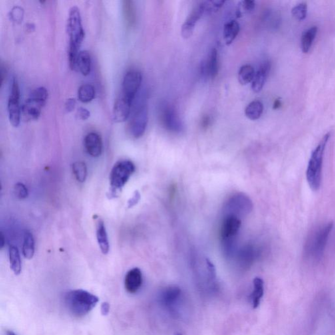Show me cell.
<instances>
[{
    "label": "cell",
    "mask_w": 335,
    "mask_h": 335,
    "mask_svg": "<svg viewBox=\"0 0 335 335\" xmlns=\"http://www.w3.org/2000/svg\"><path fill=\"white\" fill-rule=\"evenodd\" d=\"M35 241L31 231H26L24 234L23 253L26 259H31L34 255Z\"/></svg>",
    "instance_id": "23"
},
{
    "label": "cell",
    "mask_w": 335,
    "mask_h": 335,
    "mask_svg": "<svg viewBox=\"0 0 335 335\" xmlns=\"http://www.w3.org/2000/svg\"><path fill=\"white\" fill-rule=\"evenodd\" d=\"M243 9L246 12H251L254 10L255 7V2L254 1H251V0H246V1H242Z\"/></svg>",
    "instance_id": "37"
},
{
    "label": "cell",
    "mask_w": 335,
    "mask_h": 335,
    "mask_svg": "<svg viewBox=\"0 0 335 335\" xmlns=\"http://www.w3.org/2000/svg\"><path fill=\"white\" fill-rule=\"evenodd\" d=\"M334 227V223L330 222L312 233L305 246V252L308 256L314 259H320L322 257Z\"/></svg>",
    "instance_id": "5"
},
{
    "label": "cell",
    "mask_w": 335,
    "mask_h": 335,
    "mask_svg": "<svg viewBox=\"0 0 335 335\" xmlns=\"http://www.w3.org/2000/svg\"><path fill=\"white\" fill-rule=\"evenodd\" d=\"M6 75H7V69L5 66L1 63V71H0V79H1V85H3L4 81L6 78Z\"/></svg>",
    "instance_id": "41"
},
{
    "label": "cell",
    "mask_w": 335,
    "mask_h": 335,
    "mask_svg": "<svg viewBox=\"0 0 335 335\" xmlns=\"http://www.w3.org/2000/svg\"><path fill=\"white\" fill-rule=\"evenodd\" d=\"M142 284V273L140 269L134 268L130 270L126 274L125 287L127 292L134 294L141 288Z\"/></svg>",
    "instance_id": "16"
},
{
    "label": "cell",
    "mask_w": 335,
    "mask_h": 335,
    "mask_svg": "<svg viewBox=\"0 0 335 335\" xmlns=\"http://www.w3.org/2000/svg\"><path fill=\"white\" fill-rule=\"evenodd\" d=\"M307 13H308V6L304 2L295 6L292 10L293 17L300 21L306 19Z\"/></svg>",
    "instance_id": "32"
},
{
    "label": "cell",
    "mask_w": 335,
    "mask_h": 335,
    "mask_svg": "<svg viewBox=\"0 0 335 335\" xmlns=\"http://www.w3.org/2000/svg\"><path fill=\"white\" fill-rule=\"evenodd\" d=\"M281 105H282V102H281L280 100L277 99L274 101V105H273V108L274 109H279L281 107Z\"/></svg>",
    "instance_id": "44"
},
{
    "label": "cell",
    "mask_w": 335,
    "mask_h": 335,
    "mask_svg": "<svg viewBox=\"0 0 335 335\" xmlns=\"http://www.w3.org/2000/svg\"><path fill=\"white\" fill-rule=\"evenodd\" d=\"M133 103V102L122 97L115 101L113 111V119L115 122H125L129 118Z\"/></svg>",
    "instance_id": "15"
},
{
    "label": "cell",
    "mask_w": 335,
    "mask_h": 335,
    "mask_svg": "<svg viewBox=\"0 0 335 335\" xmlns=\"http://www.w3.org/2000/svg\"><path fill=\"white\" fill-rule=\"evenodd\" d=\"M175 335H181V334H177Z\"/></svg>",
    "instance_id": "47"
},
{
    "label": "cell",
    "mask_w": 335,
    "mask_h": 335,
    "mask_svg": "<svg viewBox=\"0 0 335 335\" xmlns=\"http://www.w3.org/2000/svg\"><path fill=\"white\" fill-rule=\"evenodd\" d=\"M148 107L145 99L139 100L134 108L129 125L130 134L134 138H139L144 134L148 123Z\"/></svg>",
    "instance_id": "7"
},
{
    "label": "cell",
    "mask_w": 335,
    "mask_h": 335,
    "mask_svg": "<svg viewBox=\"0 0 335 335\" xmlns=\"http://www.w3.org/2000/svg\"><path fill=\"white\" fill-rule=\"evenodd\" d=\"M90 115H91L90 111L87 109L85 108V107H81L77 109V116L81 120H87V119L89 118Z\"/></svg>",
    "instance_id": "36"
},
{
    "label": "cell",
    "mask_w": 335,
    "mask_h": 335,
    "mask_svg": "<svg viewBox=\"0 0 335 335\" xmlns=\"http://www.w3.org/2000/svg\"><path fill=\"white\" fill-rule=\"evenodd\" d=\"M123 13L127 27L129 29L134 27L136 24L137 16L136 9L133 1L125 0L123 1Z\"/></svg>",
    "instance_id": "20"
},
{
    "label": "cell",
    "mask_w": 335,
    "mask_h": 335,
    "mask_svg": "<svg viewBox=\"0 0 335 335\" xmlns=\"http://www.w3.org/2000/svg\"><path fill=\"white\" fill-rule=\"evenodd\" d=\"M67 32L69 37L68 59L69 67L71 69H76L77 57L81 44L85 38L82 21L79 9L73 6L69 10L67 24Z\"/></svg>",
    "instance_id": "1"
},
{
    "label": "cell",
    "mask_w": 335,
    "mask_h": 335,
    "mask_svg": "<svg viewBox=\"0 0 335 335\" xmlns=\"http://www.w3.org/2000/svg\"><path fill=\"white\" fill-rule=\"evenodd\" d=\"M92 61L89 52L84 51L79 53L77 57L76 68L85 76H87L91 71Z\"/></svg>",
    "instance_id": "22"
},
{
    "label": "cell",
    "mask_w": 335,
    "mask_h": 335,
    "mask_svg": "<svg viewBox=\"0 0 335 335\" xmlns=\"http://www.w3.org/2000/svg\"><path fill=\"white\" fill-rule=\"evenodd\" d=\"M240 32V25L238 22L231 21L225 24L223 29V37L225 43L227 45H231L234 39L236 38Z\"/></svg>",
    "instance_id": "21"
},
{
    "label": "cell",
    "mask_w": 335,
    "mask_h": 335,
    "mask_svg": "<svg viewBox=\"0 0 335 335\" xmlns=\"http://www.w3.org/2000/svg\"><path fill=\"white\" fill-rule=\"evenodd\" d=\"M84 146L90 156L97 158L102 153V139L99 134L90 133L84 139Z\"/></svg>",
    "instance_id": "14"
},
{
    "label": "cell",
    "mask_w": 335,
    "mask_h": 335,
    "mask_svg": "<svg viewBox=\"0 0 335 335\" xmlns=\"http://www.w3.org/2000/svg\"><path fill=\"white\" fill-rule=\"evenodd\" d=\"M142 82V75L137 70H130L123 78L122 97L133 102Z\"/></svg>",
    "instance_id": "11"
},
{
    "label": "cell",
    "mask_w": 335,
    "mask_h": 335,
    "mask_svg": "<svg viewBox=\"0 0 335 335\" xmlns=\"http://www.w3.org/2000/svg\"><path fill=\"white\" fill-rule=\"evenodd\" d=\"M97 238L98 244L103 254L106 255L109 250V243L106 229L102 219H98L97 221Z\"/></svg>",
    "instance_id": "18"
},
{
    "label": "cell",
    "mask_w": 335,
    "mask_h": 335,
    "mask_svg": "<svg viewBox=\"0 0 335 335\" xmlns=\"http://www.w3.org/2000/svg\"><path fill=\"white\" fill-rule=\"evenodd\" d=\"M10 266L14 274L19 275L21 274L22 270V263L21 255L19 250L16 246H10L9 251Z\"/></svg>",
    "instance_id": "26"
},
{
    "label": "cell",
    "mask_w": 335,
    "mask_h": 335,
    "mask_svg": "<svg viewBox=\"0 0 335 335\" xmlns=\"http://www.w3.org/2000/svg\"><path fill=\"white\" fill-rule=\"evenodd\" d=\"M202 69L203 73L205 75H208L211 79H215L218 75V53H217V49L215 48L211 49L208 61H207L206 65H204Z\"/></svg>",
    "instance_id": "19"
},
{
    "label": "cell",
    "mask_w": 335,
    "mask_h": 335,
    "mask_svg": "<svg viewBox=\"0 0 335 335\" xmlns=\"http://www.w3.org/2000/svg\"><path fill=\"white\" fill-rule=\"evenodd\" d=\"M207 7L208 5H207L206 2H201L193 9L181 28V35L183 38L188 39L191 37L197 22L204 15Z\"/></svg>",
    "instance_id": "12"
},
{
    "label": "cell",
    "mask_w": 335,
    "mask_h": 335,
    "mask_svg": "<svg viewBox=\"0 0 335 335\" xmlns=\"http://www.w3.org/2000/svg\"><path fill=\"white\" fill-rule=\"evenodd\" d=\"M252 201L248 196L242 193L233 195L225 203L223 208L224 216L233 215L238 218L246 216L252 210Z\"/></svg>",
    "instance_id": "8"
},
{
    "label": "cell",
    "mask_w": 335,
    "mask_h": 335,
    "mask_svg": "<svg viewBox=\"0 0 335 335\" xmlns=\"http://www.w3.org/2000/svg\"><path fill=\"white\" fill-rule=\"evenodd\" d=\"M253 286L254 290L251 295L252 298L253 307L257 308L260 304L261 299L264 294V282L260 278H255L253 280Z\"/></svg>",
    "instance_id": "27"
},
{
    "label": "cell",
    "mask_w": 335,
    "mask_h": 335,
    "mask_svg": "<svg viewBox=\"0 0 335 335\" xmlns=\"http://www.w3.org/2000/svg\"><path fill=\"white\" fill-rule=\"evenodd\" d=\"M134 171V165L131 161H120L114 165L109 175L111 186L108 195L109 199H114L119 196L123 187Z\"/></svg>",
    "instance_id": "4"
},
{
    "label": "cell",
    "mask_w": 335,
    "mask_h": 335,
    "mask_svg": "<svg viewBox=\"0 0 335 335\" xmlns=\"http://www.w3.org/2000/svg\"><path fill=\"white\" fill-rule=\"evenodd\" d=\"M180 295V290L176 287H169L162 295V301L165 304H171Z\"/></svg>",
    "instance_id": "31"
},
{
    "label": "cell",
    "mask_w": 335,
    "mask_h": 335,
    "mask_svg": "<svg viewBox=\"0 0 335 335\" xmlns=\"http://www.w3.org/2000/svg\"><path fill=\"white\" fill-rule=\"evenodd\" d=\"M95 88L90 84H85L79 88L78 99L81 102H90L95 99Z\"/></svg>",
    "instance_id": "28"
},
{
    "label": "cell",
    "mask_w": 335,
    "mask_h": 335,
    "mask_svg": "<svg viewBox=\"0 0 335 335\" xmlns=\"http://www.w3.org/2000/svg\"><path fill=\"white\" fill-rule=\"evenodd\" d=\"M207 268H208L209 277L211 279H214L215 278V268L212 263L208 259L206 260Z\"/></svg>",
    "instance_id": "39"
},
{
    "label": "cell",
    "mask_w": 335,
    "mask_h": 335,
    "mask_svg": "<svg viewBox=\"0 0 335 335\" xmlns=\"http://www.w3.org/2000/svg\"><path fill=\"white\" fill-rule=\"evenodd\" d=\"M48 91L41 87L33 90L22 107L23 117L27 121H36L47 102Z\"/></svg>",
    "instance_id": "6"
},
{
    "label": "cell",
    "mask_w": 335,
    "mask_h": 335,
    "mask_svg": "<svg viewBox=\"0 0 335 335\" xmlns=\"http://www.w3.org/2000/svg\"><path fill=\"white\" fill-rule=\"evenodd\" d=\"M140 199V193H139V191H135L132 198L130 199L129 201H128V208H131L135 206L139 202Z\"/></svg>",
    "instance_id": "35"
},
{
    "label": "cell",
    "mask_w": 335,
    "mask_h": 335,
    "mask_svg": "<svg viewBox=\"0 0 335 335\" xmlns=\"http://www.w3.org/2000/svg\"><path fill=\"white\" fill-rule=\"evenodd\" d=\"M254 68L251 65L242 66L238 71V80L241 85H245L252 82L255 77Z\"/></svg>",
    "instance_id": "29"
},
{
    "label": "cell",
    "mask_w": 335,
    "mask_h": 335,
    "mask_svg": "<svg viewBox=\"0 0 335 335\" xmlns=\"http://www.w3.org/2000/svg\"><path fill=\"white\" fill-rule=\"evenodd\" d=\"M14 191H15V196L18 199H21V200L27 198L28 196H29L28 189L23 183H17L15 185V188H14Z\"/></svg>",
    "instance_id": "33"
},
{
    "label": "cell",
    "mask_w": 335,
    "mask_h": 335,
    "mask_svg": "<svg viewBox=\"0 0 335 335\" xmlns=\"http://www.w3.org/2000/svg\"><path fill=\"white\" fill-rule=\"evenodd\" d=\"M241 219L233 215L224 216L221 226V235L223 240H234L240 230Z\"/></svg>",
    "instance_id": "13"
},
{
    "label": "cell",
    "mask_w": 335,
    "mask_h": 335,
    "mask_svg": "<svg viewBox=\"0 0 335 335\" xmlns=\"http://www.w3.org/2000/svg\"><path fill=\"white\" fill-rule=\"evenodd\" d=\"M0 244H1V249L3 248L4 245H5V241H4V236L3 233H1V236H0Z\"/></svg>",
    "instance_id": "45"
},
{
    "label": "cell",
    "mask_w": 335,
    "mask_h": 335,
    "mask_svg": "<svg viewBox=\"0 0 335 335\" xmlns=\"http://www.w3.org/2000/svg\"><path fill=\"white\" fill-rule=\"evenodd\" d=\"M210 3H211V5H213V7L216 8V9H219V8H220L222 7L223 5V4L225 3L224 1H211Z\"/></svg>",
    "instance_id": "43"
},
{
    "label": "cell",
    "mask_w": 335,
    "mask_h": 335,
    "mask_svg": "<svg viewBox=\"0 0 335 335\" xmlns=\"http://www.w3.org/2000/svg\"><path fill=\"white\" fill-rule=\"evenodd\" d=\"M72 170L77 181L80 183L85 182L87 177V168L85 163L78 161L73 163Z\"/></svg>",
    "instance_id": "30"
},
{
    "label": "cell",
    "mask_w": 335,
    "mask_h": 335,
    "mask_svg": "<svg viewBox=\"0 0 335 335\" xmlns=\"http://www.w3.org/2000/svg\"><path fill=\"white\" fill-rule=\"evenodd\" d=\"M96 295L83 290H71L65 295L67 308L73 316L82 318L89 314L99 302Z\"/></svg>",
    "instance_id": "2"
},
{
    "label": "cell",
    "mask_w": 335,
    "mask_h": 335,
    "mask_svg": "<svg viewBox=\"0 0 335 335\" xmlns=\"http://www.w3.org/2000/svg\"><path fill=\"white\" fill-rule=\"evenodd\" d=\"M318 28L316 27L310 28L303 33L301 37V49L303 53H307L310 51L313 41L316 38Z\"/></svg>",
    "instance_id": "24"
},
{
    "label": "cell",
    "mask_w": 335,
    "mask_h": 335,
    "mask_svg": "<svg viewBox=\"0 0 335 335\" xmlns=\"http://www.w3.org/2000/svg\"><path fill=\"white\" fill-rule=\"evenodd\" d=\"M331 134L327 133L311 155L306 169V179L312 191H316L320 188L322 180L323 162L325 151Z\"/></svg>",
    "instance_id": "3"
},
{
    "label": "cell",
    "mask_w": 335,
    "mask_h": 335,
    "mask_svg": "<svg viewBox=\"0 0 335 335\" xmlns=\"http://www.w3.org/2000/svg\"><path fill=\"white\" fill-rule=\"evenodd\" d=\"M76 105V100L75 99H69L67 100L65 103V109L67 112H71L75 109Z\"/></svg>",
    "instance_id": "38"
},
{
    "label": "cell",
    "mask_w": 335,
    "mask_h": 335,
    "mask_svg": "<svg viewBox=\"0 0 335 335\" xmlns=\"http://www.w3.org/2000/svg\"><path fill=\"white\" fill-rule=\"evenodd\" d=\"M271 68L270 63L268 61L264 62L260 66L257 73H255L254 79L252 81L251 88L253 92L258 93L262 91L266 83L267 77L270 73Z\"/></svg>",
    "instance_id": "17"
},
{
    "label": "cell",
    "mask_w": 335,
    "mask_h": 335,
    "mask_svg": "<svg viewBox=\"0 0 335 335\" xmlns=\"http://www.w3.org/2000/svg\"><path fill=\"white\" fill-rule=\"evenodd\" d=\"M264 110L263 103L261 101L254 100L247 105L245 114L252 121L257 120L261 117Z\"/></svg>",
    "instance_id": "25"
},
{
    "label": "cell",
    "mask_w": 335,
    "mask_h": 335,
    "mask_svg": "<svg viewBox=\"0 0 335 335\" xmlns=\"http://www.w3.org/2000/svg\"><path fill=\"white\" fill-rule=\"evenodd\" d=\"M211 123V117L209 115H205L201 121V126L202 129L206 130L210 126Z\"/></svg>",
    "instance_id": "40"
},
{
    "label": "cell",
    "mask_w": 335,
    "mask_h": 335,
    "mask_svg": "<svg viewBox=\"0 0 335 335\" xmlns=\"http://www.w3.org/2000/svg\"><path fill=\"white\" fill-rule=\"evenodd\" d=\"M109 308H110V307H109V304L107 302H103L102 304H101V314L103 315V316H105V315L108 314V313L109 312Z\"/></svg>",
    "instance_id": "42"
},
{
    "label": "cell",
    "mask_w": 335,
    "mask_h": 335,
    "mask_svg": "<svg viewBox=\"0 0 335 335\" xmlns=\"http://www.w3.org/2000/svg\"><path fill=\"white\" fill-rule=\"evenodd\" d=\"M159 118L161 125L167 131L173 133L183 131V124L176 109L167 101H164L160 105Z\"/></svg>",
    "instance_id": "9"
},
{
    "label": "cell",
    "mask_w": 335,
    "mask_h": 335,
    "mask_svg": "<svg viewBox=\"0 0 335 335\" xmlns=\"http://www.w3.org/2000/svg\"><path fill=\"white\" fill-rule=\"evenodd\" d=\"M7 335H17L15 334H14L13 332H11V331H8L7 332Z\"/></svg>",
    "instance_id": "46"
},
{
    "label": "cell",
    "mask_w": 335,
    "mask_h": 335,
    "mask_svg": "<svg viewBox=\"0 0 335 335\" xmlns=\"http://www.w3.org/2000/svg\"><path fill=\"white\" fill-rule=\"evenodd\" d=\"M20 97L21 93L19 83L17 79H14L12 83L7 107L10 123L15 127H17L21 122L22 109L20 106Z\"/></svg>",
    "instance_id": "10"
},
{
    "label": "cell",
    "mask_w": 335,
    "mask_h": 335,
    "mask_svg": "<svg viewBox=\"0 0 335 335\" xmlns=\"http://www.w3.org/2000/svg\"><path fill=\"white\" fill-rule=\"evenodd\" d=\"M24 17V11L23 8L15 7L11 11V18L13 21L17 23H21Z\"/></svg>",
    "instance_id": "34"
}]
</instances>
